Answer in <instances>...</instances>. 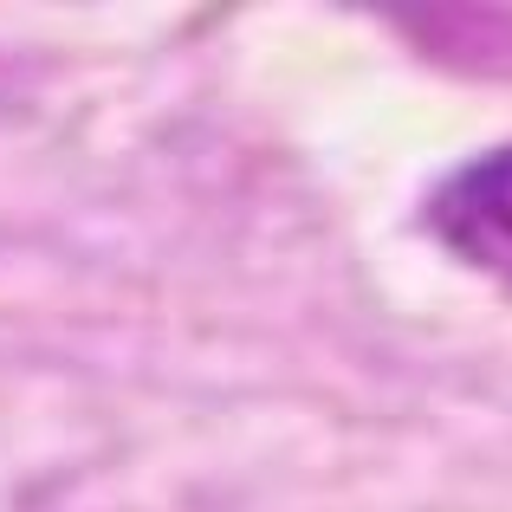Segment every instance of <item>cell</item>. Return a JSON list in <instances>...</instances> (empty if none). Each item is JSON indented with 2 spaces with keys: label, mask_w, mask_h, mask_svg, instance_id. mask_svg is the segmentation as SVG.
I'll list each match as a JSON object with an SVG mask.
<instances>
[{
  "label": "cell",
  "mask_w": 512,
  "mask_h": 512,
  "mask_svg": "<svg viewBox=\"0 0 512 512\" xmlns=\"http://www.w3.org/2000/svg\"><path fill=\"white\" fill-rule=\"evenodd\" d=\"M435 227L454 240V253H467L474 266L512 279V150L487 156L441 195Z\"/></svg>",
  "instance_id": "1"
}]
</instances>
